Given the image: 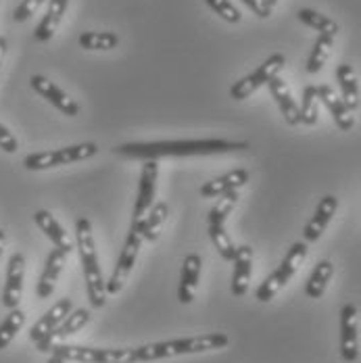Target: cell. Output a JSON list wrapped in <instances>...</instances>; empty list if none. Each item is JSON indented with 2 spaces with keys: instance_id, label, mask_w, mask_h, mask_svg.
<instances>
[{
  "instance_id": "obj_7",
  "label": "cell",
  "mask_w": 361,
  "mask_h": 363,
  "mask_svg": "<svg viewBox=\"0 0 361 363\" xmlns=\"http://www.w3.org/2000/svg\"><path fill=\"white\" fill-rule=\"evenodd\" d=\"M284 63H287V57H284L282 52L272 55V57L265 59L253 73L240 77V79L230 88V96H232L234 101H245V99H249V96H251L253 92H257L261 86H267L270 79L276 77V75L280 73V69L284 67Z\"/></svg>"
},
{
  "instance_id": "obj_12",
  "label": "cell",
  "mask_w": 361,
  "mask_h": 363,
  "mask_svg": "<svg viewBox=\"0 0 361 363\" xmlns=\"http://www.w3.org/2000/svg\"><path fill=\"white\" fill-rule=\"evenodd\" d=\"M157 176H159V163L157 161H145V165L140 169V186H138V199H136V205H134L132 223L140 221L146 216V211L152 207Z\"/></svg>"
},
{
  "instance_id": "obj_25",
  "label": "cell",
  "mask_w": 361,
  "mask_h": 363,
  "mask_svg": "<svg viewBox=\"0 0 361 363\" xmlns=\"http://www.w3.org/2000/svg\"><path fill=\"white\" fill-rule=\"evenodd\" d=\"M336 79H338V86H340V92H343V101L345 105L351 111H355L360 107V86H357V75L353 72L351 65L347 63H340L336 67Z\"/></svg>"
},
{
  "instance_id": "obj_10",
  "label": "cell",
  "mask_w": 361,
  "mask_h": 363,
  "mask_svg": "<svg viewBox=\"0 0 361 363\" xmlns=\"http://www.w3.org/2000/svg\"><path fill=\"white\" fill-rule=\"evenodd\" d=\"M23 274H26V259L21 253L11 255L6 267V282L2 292V305L11 311L19 307L21 292H23Z\"/></svg>"
},
{
  "instance_id": "obj_28",
  "label": "cell",
  "mask_w": 361,
  "mask_h": 363,
  "mask_svg": "<svg viewBox=\"0 0 361 363\" xmlns=\"http://www.w3.org/2000/svg\"><path fill=\"white\" fill-rule=\"evenodd\" d=\"M84 50H111L119 44V36L113 32H84L77 38Z\"/></svg>"
},
{
  "instance_id": "obj_16",
  "label": "cell",
  "mask_w": 361,
  "mask_h": 363,
  "mask_svg": "<svg viewBox=\"0 0 361 363\" xmlns=\"http://www.w3.org/2000/svg\"><path fill=\"white\" fill-rule=\"evenodd\" d=\"M90 311L88 309H73L72 313L61 322V326L57 328L55 332H50L46 338H42L40 342H36L38 351L40 353H48L50 349H52V342L57 340V338H67V336H72V334H75V332H79L82 328L86 326L88 322H90Z\"/></svg>"
},
{
  "instance_id": "obj_31",
  "label": "cell",
  "mask_w": 361,
  "mask_h": 363,
  "mask_svg": "<svg viewBox=\"0 0 361 363\" xmlns=\"http://www.w3.org/2000/svg\"><path fill=\"white\" fill-rule=\"evenodd\" d=\"M209 236H211V242H213V247L217 249V253L221 255V259L234 261L236 247H234L232 238L228 236L226 225H209Z\"/></svg>"
},
{
  "instance_id": "obj_17",
  "label": "cell",
  "mask_w": 361,
  "mask_h": 363,
  "mask_svg": "<svg viewBox=\"0 0 361 363\" xmlns=\"http://www.w3.org/2000/svg\"><path fill=\"white\" fill-rule=\"evenodd\" d=\"M253 274V249L249 245L236 247L234 255V274H232V294L234 296H245L249 291Z\"/></svg>"
},
{
  "instance_id": "obj_20",
  "label": "cell",
  "mask_w": 361,
  "mask_h": 363,
  "mask_svg": "<svg viewBox=\"0 0 361 363\" xmlns=\"http://www.w3.org/2000/svg\"><path fill=\"white\" fill-rule=\"evenodd\" d=\"M65 257L67 255L59 249H52L48 257H46V265H44V272L38 280L36 294L38 298H48L52 292H55V286L59 282V276L63 272V265H65Z\"/></svg>"
},
{
  "instance_id": "obj_19",
  "label": "cell",
  "mask_w": 361,
  "mask_h": 363,
  "mask_svg": "<svg viewBox=\"0 0 361 363\" xmlns=\"http://www.w3.org/2000/svg\"><path fill=\"white\" fill-rule=\"evenodd\" d=\"M34 221H36V225L44 232V236L55 245V249H59V251H63L65 255H70L73 251V242L72 238L67 236V232L63 230V225L55 219L52 213H48V211H44V209H40L34 213Z\"/></svg>"
},
{
  "instance_id": "obj_36",
  "label": "cell",
  "mask_w": 361,
  "mask_h": 363,
  "mask_svg": "<svg viewBox=\"0 0 361 363\" xmlns=\"http://www.w3.org/2000/svg\"><path fill=\"white\" fill-rule=\"evenodd\" d=\"M243 2L253 11L257 17H261V19H265V17H270V15H272V11H270L261 0H243Z\"/></svg>"
},
{
  "instance_id": "obj_14",
  "label": "cell",
  "mask_w": 361,
  "mask_h": 363,
  "mask_svg": "<svg viewBox=\"0 0 361 363\" xmlns=\"http://www.w3.org/2000/svg\"><path fill=\"white\" fill-rule=\"evenodd\" d=\"M336 209H338V199L332 196V194H326L324 199L318 203L316 213L311 216V219L307 221V225L303 230V236H305L307 242H316L324 234V230L328 228V223L332 221V218H334Z\"/></svg>"
},
{
  "instance_id": "obj_30",
  "label": "cell",
  "mask_w": 361,
  "mask_h": 363,
  "mask_svg": "<svg viewBox=\"0 0 361 363\" xmlns=\"http://www.w3.org/2000/svg\"><path fill=\"white\" fill-rule=\"evenodd\" d=\"M26 322V313L17 307V309H11L9 315L4 318V322L0 324V351L6 349L11 345V340L17 336V332L21 330Z\"/></svg>"
},
{
  "instance_id": "obj_9",
  "label": "cell",
  "mask_w": 361,
  "mask_h": 363,
  "mask_svg": "<svg viewBox=\"0 0 361 363\" xmlns=\"http://www.w3.org/2000/svg\"><path fill=\"white\" fill-rule=\"evenodd\" d=\"M340 355L349 363L360 357V336H357V307L347 303L340 309Z\"/></svg>"
},
{
  "instance_id": "obj_21",
  "label": "cell",
  "mask_w": 361,
  "mask_h": 363,
  "mask_svg": "<svg viewBox=\"0 0 361 363\" xmlns=\"http://www.w3.org/2000/svg\"><path fill=\"white\" fill-rule=\"evenodd\" d=\"M247 182H249V172L247 169H234V172H228V174L219 176L216 180L205 182L201 186V196H205V199H217V196H221L226 192H232V190L243 188Z\"/></svg>"
},
{
  "instance_id": "obj_6",
  "label": "cell",
  "mask_w": 361,
  "mask_h": 363,
  "mask_svg": "<svg viewBox=\"0 0 361 363\" xmlns=\"http://www.w3.org/2000/svg\"><path fill=\"white\" fill-rule=\"evenodd\" d=\"M52 355L70 363H136L134 349H96L79 345H52Z\"/></svg>"
},
{
  "instance_id": "obj_2",
  "label": "cell",
  "mask_w": 361,
  "mask_h": 363,
  "mask_svg": "<svg viewBox=\"0 0 361 363\" xmlns=\"http://www.w3.org/2000/svg\"><path fill=\"white\" fill-rule=\"evenodd\" d=\"M75 240H77L82 265H84V278H86V291H88L90 305L94 309H101L107 303V289H105L107 282H105L101 265H99L94 232H92V223L88 218H79L75 221Z\"/></svg>"
},
{
  "instance_id": "obj_24",
  "label": "cell",
  "mask_w": 361,
  "mask_h": 363,
  "mask_svg": "<svg viewBox=\"0 0 361 363\" xmlns=\"http://www.w3.org/2000/svg\"><path fill=\"white\" fill-rule=\"evenodd\" d=\"M67 4L70 0H50L48 2V9H46V15L42 17V21L38 23L36 28V40L38 42H48L50 38L55 36L65 11H67Z\"/></svg>"
},
{
  "instance_id": "obj_29",
  "label": "cell",
  "mask_w": 361,
  "mask_h": 363,
  "mask_svg": "<svg viewBox=\"0 0 361 363\" xmlns=\"http://www.w3.org/2000/svg\"><path fill=\"white\" fill-rule=\"evenodd\" d=\"M332 44H334V36H328V34H320L318 36L313 48H311V55L307 59V73L322 72V67H324L328 57H330Z\"/></svg>"
},
{
  "instance_id": "obj_39",
  "label": "cell",
  "mask_w": 361,
  "mask_h": 363,
  "mask_svg": "<svg viewBox=\"0 0 361 363\" xmlns=\"http://www.w3.org/2000/svg\"><path fill=\"white\" fill-rule=\"evenodd\" d=\"M48 363H67L65 359H61V357H57V355H52L50 359H48Z\"/></svg>"
},
{
  "instance_id": "obj_11",
  "label": "cell",
  "mask_w": 361,
  "mask_h": 363,
  "mask_svg": "<svg viewBox=\"0 0 361 363\" xmlns=\"http://www.w3.org/2000/svg\"><path fill=\"white\" fill-rule=\"evenodd\" d=\"M30 86L36 90L42 99H46L52 107H57V109L61 111L63 115H67V117L79 115V105L73 99H70L57 84H52L50 79H46L44 75H32Z\"/></svg>"
},
{
  "instance_id": "obj_32",
  "label": "cell",
  "mask_w": 361,
  "mask_h": 363,
  "mask_svg": "<svg viewBox=\"0 0 361 363\" xmlns=\"http://www.w3.org/2000/svg\"><path fill=\"white\" fill-rule=\"evenodd\" d=\"M318 90L316 86H307L303 90V105H301V123L316 125L318 123Z\"/></svg>"
},
{
  "instance_id": "obj_1",
  "label": "cell",
  "mask_w": 361,
  "mask_h": 363,
  "mask_svg": "<svg viewBox=\"0 0 361 363\" xmlns=\"http://www.w3.org/2000/svg\"><path fill=\"white\" fill-rule=\"evenodd\" d=\"M247 143L221 140V138H203V140H163V143H130L115 148L119 157L157 161L161 157H207V155H226L247 150Z\"/></svg>"
},
{
  "instance_id": "obj_22",
  "label": "cell",
  "mask_w": 361,
  "mask_h": 363,
  "mask_svg": "<svg viewBox=\"0 0 361 363\" xmlns=\"http://www.w3.org/2000/svg\"><path fill=\"white\" fill-rule=\"evenodd\" d=\"M267 88H270V92H272L274 101L278 103V109L282 111V115H284L287 123H289V125H299V123H301V111H299L296 103H294V99H292V94H290L287 82H284V79H280V77L276 75V77H272V79H270Z\"/></svg>"
},
{
  "instance_id": "obj_35",
  "label": "cell",
  "mask_w": 361,
  "mask_h": 363,
  "mask_svg": "<svg viewBox=\"0 0 361 363\" xmlns=\"http://www.w3.org/2000/svg\"><path fill=\"white\" fill-rule=\"evenodd\" d=\"M0 148L4 150V152H9V155H13V152H17V138L11 134V130L6 128V125H2L0 123Z\"/></svg>"
},
{
  "instance_id": "obj_13",
  "label": "cell",
  "mask_w": 361,
  "mask_h": 363,
  "mask_svg": "<svg viewBox=\"0 0 361 363\" xmlns=\"http://www.w3.org/2000/svg\"><path fill=\"white\" fill-rule=\"evenodd\" d=\"M72 311V298H61L59 303H55V305L38 320L36 324L32 326V330H30V338H32L34 342H40L42 338H46L50 332H55L57 328L61 326V322H63Z\"/></svg>"
},
{
  "instance_id": "obj_5",
  "label": "cell",
  "mask_w": 361,
  "mask_h": 363,
  "mask_svg": "<svg viewBox=\"0 0 361 363\" xmlns=\"http://www.w3.org/2000/svg\"><path fill=\"white\" fill-rule=\"evenodd\" d=\"M305 257H307V245L305 242H294L289 249L287 257H284V261L280 263V267L276 272H272L261 282V286L257 289V292H255L257 301L259 303H270L278 294V291H282L289 284L290 278L296 274V269L301 267Z\"/></svg>"
},
{
  "instance_id": "obj_18",
  "label": "cell",
  "mask_w": 361,
  "mask_h": 363,
  "mask_svg": "<svg viewBox=\"0 0 361 363\" xmlns=\"http://www.w3.org/2000/svg\"><path fill=\"white\" fill-rule=\"evenodd\" d=\"M201 265H203L201 255L192 253L184 259L180 274V286H178V298H180L182 305H190L194 301V291H196L199 278H201Z\"/></svg>"
},
{
  "instance_id": "obj_3",
  "label": "cell",
  "mask_w": 361,
  "mask_h": 363,
  "mask_svg": "<svg viewBox=\"0 0 361 363\" xmlns=\"http://www.w3.org/2000/svg\"><path fill=\"white\" fill-rule=\"evenodd\" d=\"M230 338L226 334H203L192 338H178V340H165V342H150L143 347H134V359L140 362H157V359H170L178 355H196L228 347Z\"/></svg>"
},
{
  "instance_id": "obj_27",
  "label": "cell",
  "mask_w": 361,
  "mask_h": 363,
  "mask_svg": "<svg viewBox=\"0 0 361 363\" xmlns=\"http://www.w3.org/2000/svg\"><path fill=\"white\" fill-rule=\"evenodd\" d=\"M299 21H303L305 26L318 30L320 34H328V36H336L338 34V23L334 19H330L328 15H322L313 9H301L296 13Z\"/></svg>"
},
{
  "instance_id": "obj_37",
  "label": "cell",
  "mask_w": 361,
  "mask_h": 363,
  "mask_svg": "<svg viewBox=\"0 0 361 363\" xmlns=\"http://www.w3.org/2000/svg\"><path fill=\"white\" fill-rule=\"evenodd\" d=\"M4 52H6V40L0 36V65H2V59H4Z\"/></svg>"
},
{
  "instance_id": "obj_38",
  "label": "cell",
  "mask_w": 361,
  "mask_h": 363,
  "mask_svg": "<svg viewBox=\"0 0 361 363\" xmlns=\"http://www.w3.org/2000/svg\"><path fill=\"white\" fill-rule=\"evenodd\" d=\"M261 2H263V4H265V6H267L270 11H272V9H274L276 4H278V0H261Z\"/></svg>"
},
{
  "instance_id": "obj_34",
  "label": "cell",
  "mask_w": 361,
  "mask_h": 363,
  "mask_svg": "<svg viewBox=\"0 0 361 363\" xmlns=\"http://www.w3.org/2000/svg\"><path fill=\"white\" fill-rule=\"evenodd\" d=\"M42 4H44V0H21V2H19V6H17V9H15V13H13V19H15L17 23L28 21V19L36 13Z\"/></svg>"
},
{
  "instance_id": "obj_8",
  "label": "cell",
  "mask_w": 361,
  "mask_h": 363,
  "mask_svg": "<svg viewBox=\"0 0 361 363\" xmlns=\"http://www.w3.org/2000/svg\"><path fill=\"white\" fill-rule=\"evenodd\" d=\"M143 242H145V238L140 236V232L134 225H130V232L126 236V242H123L121 255L117 259V265H115V269L111 274V280L105 284L107 294H117V292L126 286V282H128V278H130V274L134 269V263L138 259Z\"/></svg>"
},
{
  "instance_id": "obj_23",
  "label": "cell",
  "mask_w": 361,
  "mask_h": 363,
  "mask_svg": "<svg viewBox=\"0 0 361 363\" xmlns=\"http://www.w3.org/2000/svg\"><path fill=\"white\" fill-rule=\"evenodd\" d=\"M170 216V205L165 203V201H159V203H155L148 211H146V216L140 221H134L132 225L140 232V236L148 240V242H155L157 240V236H159V228H161V223L165 221V218Z\"/></svg>"
},
{
  "instance_id": "obj_4",
  "label": "cell",
  "mask_w": 361,
  "mask_h": 363,
  "mask_svg": "<svg viewBox=\"0 0 361 363\" xmlns=\"http://www.w3.org/2000/svg\"><path fill=\"white\" fill-rule=\"evenodd\" d=\"M94 155H99V146L94 143H82V145L65 146L57 150L32 152L23 159V167L30 172H44V169H52L61 165H72L77 161H86Z\"/></svg>"
},
{
  "instance_id": "obj_26",
  "label": "cell",
  "mask_w": 361,
  "mask_h": 363,
  "mask_svg": "<svg viewBox=\"0 0 361 363\" xmlns=\"http://www.w3.org/2000/svg\"><path fill=\"white\" fill-rule=\"evenodd\" d=\"M332 274H334V265H332V261H328V259L320 261V263L316 265V269L311 272L309 280H307L305 294H307L309 298H322V294L326 292V286H328V282H330Z\"/></svg>"
},
{
  "instance_id": "obj_40",
  "label": "cell",
  "mask_w": 361,
  "mask_h": 363,
  "mask_svg": "<svg viewBox=\"0 0 361 363\" xmlns=\"http://www.w3.org/2000/svg\"><path fill=\"white\" fill-rule=\"evenodd\" d=\"M2 247H4V232L0 230V257H2Z\"/></svg>"
},
{
  "instance_id": "obj_15",
  "label": "cell",
  "mask_w": 361,
  "mask_h": 363,
  "mask_svg": "<svg viewBox=\"0 0 361 363\" xmlns=\"http://www.w3.org/2000/svg\"><path fill=\"white\" fill-rule=\"evenodd\" d=\"M318 90V99L326 105V109L330 111L334 123L343 130V132H349L353 125H355V117H353V111L345 105V101L330 88V86H316Z\"/></svg>"
},
{
  "instance_id": "obj_33",
  "label": "cell",
  "mask_w": 361,
  "mask_h": 363,
  "mask_svg": "<svg viewBox=\"0 0 361 363\" xmlns=\"http://www.w3.org/2000/svg\"><path fill=\"white\" fill-rule=\"evenodd\" d=\"M205 2L216 11L223 21H228V23H238L243 19L240 11L230 0H205Z\"/></svg>"
}]
</instances>
